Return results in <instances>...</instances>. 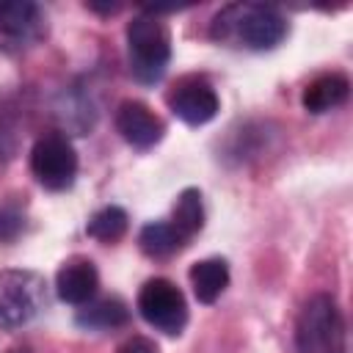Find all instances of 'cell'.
<instances>
[{"label":"cell","instance_id":"6da1fadb","mask_svg":"<svg viewBox=\"0 0 353 353\" xmlns=\"http://www.w3.org/2000/svg\"><path fill=\"white\" fill-rule=\"evenodd\" d=\"M210 33L221 44L273 50L287 36V19L265 3H229L215 14Z\"/></svg>","mask_w":353,"mask_h":353},{"label":"cell","instance_id":"7a4b0ae2","mask_svg":"<svg viewBox=\"0 0 353 353\" xmlns=\"http://www.w3.org/2000/svg\"><path fill=\"white\" fill-rule=\"evenodd\" d=\"M130 72L141 83H157L171 61V33L157 14L143 11L127 25Z\"/></svg>","mask_w":353,"mask_h":353},{"label":"cell","instance_id":"3957f363","mask_svg":"<svg viewBox=\"0 0 353 353\" xmlns=\"http://www.w3.org/2000/svg\"><path fill=\"white\" fill-rule=\"evenodd\" d=\"M298 353H345V320L328 295H314L295 325Z\"/></svg>","mask_w":353,"mask_h":353},{"label":"cell","instance_id":"277c9868","mask_svg":"<svg viewBox=\"0 0 353 353\" xmlns=\"http://www.w3.org/2000/svg\"><path fill=\"white\" fill-rule=\"evenodd\" d=\"M135 306H138L141 317L152 328H157V331H163L168 336L182 334V328L188 325V303H185V295L168 279H149L141 287Z\"/></svg>","mask_w":353,"mask_h":353},{"label":"cell","instance_id":"5b68a950","mask_svg":"<svg viewBox=\"0 0 353 353\" xmlns=\"http://www.w3.org/2000/svg\"><path fill=\"white\" fill-rule=\"evenodd\" d=\"M30 171L47 190H66L77 176V152L69 138L50 132L30 149Z\"/></svg>","mask_w":353,"mask_h":353},{"label":"cell","instance_id":"8992f818","mask_svg":"<svg viewBox=\"0 0 353 353\" xmlns=\"http://www.w3.org/2000/svg\"><path fill=\"white\" fill-rule=\"evenodd\" d=\"M44 303V281L30 270L0 273V323L19 328L36 317Z\"/></svg>","mask_w":353,"mask_h":353},{"label":"cell","instance_id":"52a82bcc","mask_svg":"<svg viewBox=\"0 0 353 353\" xmlns=\"http://www.w3.org/2000/svg\"><path fill=\"white\" fill-rule=\"evenodd\" d=\"M168 108L185 124L199 127V124H207L218 116L221 102H218L215 88L204 77H182L168 94Z\"/></svg>","mask_w":353,"mask_h":353},{"label":"cell","instance_id":"ba28073f","mask_svg":"<svg viewBox=\"0 0 353 353\" xmlns=\"http://www.w3.org/2000/svg\"><path fill=\"white\" fill-rule=\"evenodd\" d=\"M116 130L135 149H152L163 138L165 124L160 121V116H154L149 105L138 99H124L116 110Z\"/></svg>","mask_w":353,"mask_h":353},{"label":"cell","instance_id":"9c48e42d","mask_svg":"<svg viewBox=\"0 0 353 353\" xmlns=\"http://www.w3.org/2000/svg\"><path fill=\"white\" fill-rule=\"evenodd\" d=\"M44 33L41 8L30 0H0V39L17 47L33 44Z\"/></svg>","mask_w":353,"mask_h":353},{"label":"cell","instance_id":"30bf717a","mask_svg":"<svg viewBox=\"0 0 353 353\" xmlns=\"http://www.w3.org/2000/svg\"><path fill=\"white\" fill-rule=\"evenodd\" d=\"M55 290L63 303H72V306L88 303L99 290V273H97L94 262L85 256L66 259L55 276Z\"/></svg>","mask_w":353,"mask_h":353},{"label":"cell","instance_id":"8fae6325","mask_svg":"<svg viewBox=\"0 0 353 353\" xmlns=\"http://www.w3.org/2000/svg\"><path fill=\"white\" fill-rule=\"evenodd\" d=\"M347 91H350L347 77L339 72H328V74H317L314 80L306 83L301 102L309 113H325V110L339 108L347 99Z\"/></svg>","mask_w":353,"mask_h":353},{"label":"cell","instance_id":"7c38bea8","mask_svg":"<svg viewBox=\"0 0 353 353\" xmlns=\"http://www.w3.org/2000/svg\"><path fill=\"white\" fill-rule=\"evenodd\" d=\"M190 284H193V295L201 303H215L221 298V292L229 287V265L221 256L212 259H201L190 268Z\"/></svg>","mask_w":353,"mask_h":353},{"label":"cell","instance_id":"4fadbf2b","mask_svg":"<svg viewBox=\"0 0 353 353\" xmlns=\"http://www.w3.org/2000/svg\"><path fill=\"white\" fill-rule=\"evenodd\" d=\"M77 325L91 328V331H108V328H119L130 320V309L121 298H102V301H88L83 303V309L77 312Z\"/></svg>","mask_w":353,"mask_h":353},{"label":"cell","instance_id":"5bb4252c","mask_svg":"<svg viewBox=\"0 0 353 353\" xmlns=\"http://www.w3.org/2000/svg\"><path fill=\"white\" fill-rule=\"evenodd\" d=\"M171 226L182 234V240L188 243L193 234L201 232L204 226V204H201V190L199 188H185L171 210Z\"/></svg>","mask_w":353,"mask_h":353},{"label":"cell","instance_id":"9a60e30c","mask_svg":"<svg viewBox=\"0 0 353 353\" xmlns=\"http://www.w3.org/2000/svg\"><path fill=\"white\" fill-rule=\"evenodd\" d=\"M138 245H141V251H143L146 256L163 259V256L176 254V251L185 245V240H182V234L171 226V221H152V223H146V226L141 229Z\"/></svg>","mask_w":353,"mask_h":353},{"label":"cell","instance_id":"2e32d148","mask_svg":"<svg viewBox=\"0 0 353 353\" xmlns=\"http://www.w3.org/2000/svg\"><path fill=\"white\" fill-rule=\"evenodd\" d=\"M127 223H130L127 212H124L121 207H113V204H110V207L97 210V212L88 218L85 232H88V237H94V240H99V243H116V240L124 237Z\"/></svg>","mask_w":353,"mask_h":353},{"label":"cell","instance_id":"e0dca14e","mask_svg":"<svg viewBox=\"0 0 353 353\" xmlns=\"http://www.w3.org/2000/svg\"><path fill=\"white\" fill-rule=\"evenodd\" d=\"M25 218L14 207H0V243H11L22 234Z\"/></svg>","mask_w":353,"mask_h":353},{"label":"cell","instance_id":"ac0fdd59","mask_svg":"<svg viewBox=\"0 0 353 353\" xmlns=\"http://www.w3.org/2000/svg\"><path fill=\"white\" fill-rule=\"evenodd\" d=\"M116 353H157V345L152 339H146V336H132Z\"/></svg>","mask_w":353,"mask_h":353},{"label":"cell","instance_id":"d6986e66","mask_svg":"<svg viewBox=\"0 0 353 353\" xmlns=\"http://www.w3.org/2000/svg\"><path fill=\"white\" fill-rule=\"evenodd\" d=\"M91 11H99V14H116L121 6H97V3H88Z\"/></svg>","mask_w":353,"mask_h":353}]
</instances>
